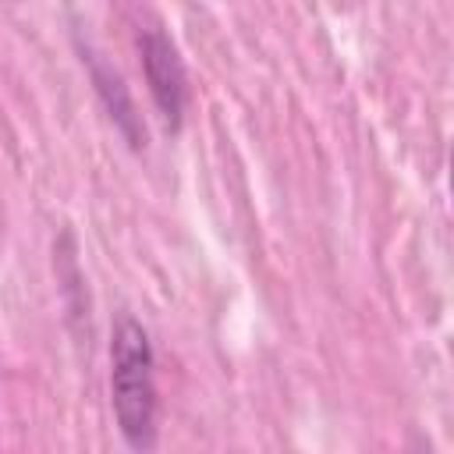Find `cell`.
Returning <instances> with one entry per match:
<instances>
[{"label":"cell","instance_id":"3","mask_svg":"<svg viewBox=\"0 0 454 454\" xmlns=\"http://www.w3.org/2000/svg\"><path fill=\"white\" fill-rule=\"evenodd\" d=\"M89 64H92V82H96V89H99V96H103V103H106L110 117H114V121H117V128L128 135V142L138 149V145L145 142V131L138 128L135 106H131V99H128V92H124L121 74H117V71H110L106 64H96V60H89Z\"/></svg>","mask_w":454,"mask_h":454},{"label":"cell","instance_id":"2","mask_svg":"<svg viewBox=\"0 0 454 454\" xmlns=\"http://www.w3.org/2000/svg\"><path fill=\"white\" fill-rule=\"evenodd\" d=\"M138 50H142V67H145V82H149L153 103L160 110V121H163L167 131H177L181 117H184V67H181V57L160 28H145L138 35Z\"/></svg>","mask_w":454,"mask_h":454},{"label":"cell","instance_id":"1","mask_svg":"<svg viewBox=\"0 0 454 454\" xmlns=\"http://www.w3.org/2000/svg\"><path fill=\"white\" fill-rule=\"evenodd\" d=\"M110 401L121 436L131 450H149L156 440V383L153 344L142 323L121 316L110 340Z\"/></svg>","mask_w":454,"mask_h":454}]
</instances>
